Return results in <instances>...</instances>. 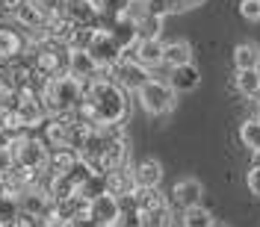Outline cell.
<instances>
[{
  "label": "cell",
  "mask_w": 260,
  "mask_h": 227,
  "mask_svg": "<svg viewBox=\"0 0 260 227\" xmlns=\"http://www.w3.org/2000/svg\"><path fill=\"white\" fill-rule=\"evenodd\" d=\"M234 65L237 68H260V48L254 42H240L234 48Z\"/></svg>",
  "instance_id": "21"
},
{
  "label": "cell",
  "mask_w": 260,
  "mask_h": 227,
  "mask_svg": "<svg viewBox=\"0 0 260 227\" xmlns=\"http://www.w3.org/2000/svg\"><path fill=\"white\" fill-rule=\"evenodd\" d=\"M192 62V45L189 42H169L166 48H162V65H169V68H178V65H189Z\"/></svg>",
  "instance_id": "18"
},
{
  "label": "cell",
  "mask_w": 260,
  "mask_h": 227,
  "mask_svg": "<svg viewBox=\"0 0 260 227\" xmlns=\"http://www.w3.org/2000/svg\"><path fill=\"white\" fill-rule=\"evenodd\" d=\"M162 45L160 39H139L133 48L121 50V56H127V59H136L139 65H145L148 71H154V68H160L162 65Z\"/></svg>",
  "instance_id": "7"
},
{
  "label": "cell",
  "mask_w": 260,
  "mask_h": 227,
  "mask_svg": "<svg viewBox=\"0 0 260 227\" xmlns=\"http://www.w3.org/2000/svg\"><path fill=\"white\" fill-rule=\"evenodd\" d=\"M251 154H254V165H260V147L257 150H251Z\"/></svg>",
  "instance_id": "33"
},
{
  "label": "cell",
  "mask_w": 260,
  "mask_h": 227,
  "mask_svg": "<svg viewBox=\"0 0 260 227\" xmlns=\"http://www.w3.org/2000/svg\"><path fill=\"white\" fill-rule=\"evenodd\" d=\"M0 227H3V224H0Z\"/></svg>",
  "instance_id": "37"
},
{
  "label": "cell",
  "mask_w": 260,
  "mask_h": 227,
  "mask_svg": "<svg viewBox=\"0 0 260 227\" xmlns=\"http://www.w3.org/2000/svg\"><path fill=\"white\" fill-rule=\"evenodd\" d=\"M24 53V42H21V35L15 30H6V27H0V62H6V59H15Z\"/></svg>",
  "instance_id": "20"
},
{
  "label": "cell",
  "mask_w": 260,
  "mask_h": 227,
  "mask_svg": "<svg viewBox=\"0 0 260 227\" xmlns=\"http://www.w3.org/2000/svg\"><path fill=\"white\" fill-rule=\"evenodd\" d=\"M98 27H74L71 39H68V50H89L92 39H95Z\"/></svg>",
  "instance_id": "27"
},
{
  "label": "cell",
  "mask_w": 260,
  "mask_h": 227,
  "mask_svg": "<svg viewBox=\"0 0 260 227\" xmlns=\"http://www.w3.org/2000/svg\"><path fill=\"white\" fill-rule=\"evenodd\" d=\"M240 142L248 150H257L260 147V118H245L240 124Z\"/></svg>",
  "instance_id": "24"
},
{
  "label": "cell",
  "mask_w": 260,
  "mask_h": 227,
  "mask_svg": "<svg viewBox=\"0 0 260 227\" xmlns=\"http://www.w3.org/2000/svg\"><path fill=\"white\" fill-rule=\"evenodd\" d=\"M89 53H92V59H95L101 68H113V65L121 59V48L115 45V39L110 35L107 27H98L95 30V39H92V45H89Z\"/></svg>",
  "instance_id": "5"
},
{
  "label": "cell",
  "mask_w": 260,
  "mask_h": 227,
  "mask_svg": "<svg viewBox=\"0 0 260 227\" xmlns=\"http://www.w3.org/2000/svg\"><path fill=\"white\" fill-rule=\"evenodd\" d=\"M12 18L24 30H32V32L45 27V9H42L39 0H18V6L12 9Z\"/></svg>",
  "instance_id": "12"
},
{
  "label": "cell",
  "mask_w": 260,
  "mask_h": 227,
  "mask_svg": "<svg viewBox=\"0 0 260 227\" xmlns=\"http://www.w3.org/2000/svg\"><path fill=\"white\" fill-rule=\"evenodd\" d=\"M245 183H248V192L254 195V198H260V165H251V171H248Z\"/></svg>",
  "instance_id": "30"
},
{
  "label": "cell",
  "mask_w": 260,
  "mask_h": 227,
  "mask_svg": "<svg viewBox=\"0 0 260 227\" xmlns=\"http://www.w3.org/2000/svg\"><path fill=\"white\" fill-rule=\"evenodd\" d=\"M98 71H101V65L92 59V53L89 50H71L68 53V74L71 77H77V80H95Z\"/></svg>",
  "instance_id": "13"
},
{
  "label": "cell",
  "mask_w": 260,
  "mask_h": 227,
  "mask_svg": "<svg viewBox=\"0 0 260 227\" xmlns=\"http://www.w3.org/2000/svg\"><path fill=\"white\" fill-rule=\"evenodd\" d=\"M183 3H186V9H198V6H204L207 0H183Z\"/></svg>",
  "instance_id": "32"
},
{
  "label": "cell",
  "mask_w": 260,
  "mask_h": 227,
  "mask_svg": "<svg viewBox=\"0 0 260 227\" xmlns=\"http://www.w3.org/2000/svg\"><path fill=\"white\" fill-rule=\"evenodd\" d=\"M234 89L245 97H254L260 92V68H237V74H234Z\"/></svg>",
  "instance_id": "19"
},
{
  "label": "cell",
  "mask_w": 260,
  "mask_h": 227,
  "mask_svg": "<svg viewBox=\"0 0 260 227\" xmlns=\"http://www.w3.org/2000/svg\"><path fill=\"white\" fill-rule=\"evenodd\" d=\"M201 198H204V186H201V180L183 177V180L175 183V189H172V195H169V204L178 207V210L183 212V210H189V207H198Z\"/></svg>",
  "instance_id": "8"
},
{
  "label": "cell",
  "mask_w": 260,
  "mask_h": 227,
  "mask_svg": "<svg viewBox=\"0 0 260 227\" xmlns=\"http://www.w3.org/2000/svg\"><path fill=\"white\" fill-rule=\"evenodd\" d=\"M107 192V174H92L89 180H83L80 183V189H77V195H83L86 201H95L98 195H104Z\"/></svg>",
  "instance_id": "25"
},
{
  "label": "cell",
  "mask_w": 260,
  "mask_h": 227,
  "mask_svg": "<svg viewBox=\"0 0 260 227\" xmlns=\"http://www.w3.org/2000/svg\"><path fill=\"white\" fill-rule=\"evenodd\" d=\"M83 100V80L71 77V74H59L50 77L45 92H42V106L48 115H59V112H74Z\"/></svg>",
  "instance_id": "1"
},
{
  "label": "cell",
  "mask_w": 260,
  "mask_h": 227,
  "mask_svg": "<svg viewBox=\"0 0 260 227\" xmlns=\"http://www.w3.org/2000/svg\"><path fill=\"white\" fill-rule=\"evenodd\" d=\"M110 80L118 83L124 92H139L148 80H151V71H148L145 65H139L136 59H127V56H121L118 62L110 68Z\"/></svg>",
  "instance_id": "4"
},
{
  "label": "cell",
  "mask_w": 260,
  "mask_h": 227,
  "mask_svg": "<svg viewBox=\"0 0 260 227\" xmlns=\"http://www.w3.org/2000/svg\"><path fill=\"white\" fill-rule=\"evenodd\" d=\"M133 189H136V183H133V165H121V168L107 171V192L110 195L121 198V195H130Z\"/></svg>",
  "instance_id": "16"
},
{
  "label": "cell",
  "mask_w": 260,
  "mask_h": 227,
  "mask_svg": "<svg viewBox=\"0 0 260 227\" xmlns=\"http://www.w3.org/2000/svg\"><path fill=\"white\" fill-rule=\"evenodd\" d=\"M254 103H257V109H260V92H257V95H254Z\"/></svg>",
  "instance_id": "34"
},
{
  "label": "cell",
  "mask_w": 260,
  "mask_h": 227,
  "mask_svg": "<svg viewBox=\"0 0 260 227\" xmlns=\"http://www.w3.org/2000/svg\"><path fill=\"white\" fill-rule=\"evenodd\" d=\"M133 183H136L139 189H160V183H162V165H160V160L145 157V160L136 162V165H133Z\"/></svg>",
  "instance_id": "11"
},
{
  "label": "cell",
  "mask_w": 260,
  "mask_h": 227,
  "mask_svg": "<svg viewBox=\"0 0 260 227\" xmlns=\"http://www.w3.org/2000/svg\"><path fill=\"white\" fill-rule=\"evenodd\" d=\"M80 160V154L74 150V147H50L48 150V168L50 174H65L74 162Z\"/></svg>",
  "instance_id": "17"
},
{
  "label": "cell",
  "mask_w": 260,
  "mask_h": 227,
  "mask_svg": "<svg viewBox=\"0 0 260 227\" xmlns=\"http://www.w3.org/2000/svg\"><path fill=\"white\" fill-rule=\"evenodd\" d=\"M89 218L104 227H113L115 218H118V198L104 192V195H98L95 201H89Z\"/></svg>",
  "instance_id": "10"
},
{
  "label": "cell",
  "mask_w": 260,
  "mask_h": 227,
  "mask_svg": "<svg viewBox=\"0 0 260 227\" xmlns=\"http://www.w3.org/2000/svg\"><path fill=\"white\" fill-rule=\"evenodd\" d=\"M169 86L183 95V92H195L198 86H201V71L195 68V62L189 65H178V68H172V74H169Z\"/></svg>",
  "instance_id": "14"
},
{
  "label": "cell",
  "mask_w": 260,
  "mask_h": 227,
  "mask_svg": "<svg viewBox=\"0 0 260 227\" xmlns=\"http://www.w3.org/2000/svg\"><path fill=\"white\" fill-rule=\"evenodd\" d=\"M18 212H21V207H18V198L3 195V198H0V224L9 227V224L18 218Z\"/></svg>",
  "instance_id": "28"
},
{
  "label": "cell",
  "mask_w": 260,
  "mask_h": 227,
  "mask_svg": "<svg viewBox=\"0 0 260 227\" xmlns=\"http://www.w3.org/2000/svg\"><path fill=\"white\" fill-rule=\"evenodd\" d=\"M113 227H115V224H113Z\"/></svg>",
  "instance_id": "38"
},
{
  "label": "cell",
  "mask_w": 260,
  "mask_h": 227,
  "mask_svg": "<svg viewBox=\"0 0 260 227\" xmlns=\"http://www.w3.org/2000/svg\"><path fill=\"white\" fill-rule=\"evenodd\" d=\"M213 227H228V224H219V221H213Z\"/></svg>",
  "instance_id": "35"
},
{
  "label": "cell",
  "mask_w": 260,
  "mask_h": 227,
  "mask_svg": "<svg viewBox=\"0 0 260 227\" xmlns=\"http://www.w3.org/2000/svg\"><path fill=\"white\" fill-rule=\"evenodd\" d=\"M92 3H98V0H92Z\"/></svg>",
  "instance_id": "36"
},
{
  "label": "cell",
  "mask_w": 260,
  "mask_h": 227,
  "mask_svg": "<svg viewBox=\"0 0 260 227\" xmlns=\"http://www.w3.org/2000/svg\"><path fill=\"white\" fill-rule=\"evenodd\" d=\"M180 221H183V227H213V212L207 210V207H189V210L180 212Z\"/></svg>",
  "instance_id": "23"
},
{
  "label": "cell",
  "mask_w": 260,
  "mask_h": 227,
  "mask_svg": "<svg viewBox=\"0 0 260 227\" xmlns=\"http://www.w3.org/2000/svg\"><path fill=\"white\" fill-rule=\"evenodd\" d=\"M62 15L77 27H101V12L92 0H62Z\"/></svg>",
  "instance_id": "9"
},
{
  "label": "cell",
  "mask_w": 260,
  "mask_h": 227,
  "mask_svg": "<svg viewBox=\"0 0 260 227\" xmlns=\"http://www.w3.org/2000/svg\"><path fill=\"white\" fill-rule=\"evenodd\" d=\"M136 97H139V106H142L148 115H154V118L169 115L175 109V103H178V92H175L169 83L157 80V77H151V80L136 92Z\"/></svg>",
  "instance_id": "2"
},
{
  "label": "cell",
  "mask_w": 260,
  "mask_h": 227,
  "mask_svg": "<svg viewBox=\"0 0 260 227\" xmlns=\"http://www.w3.org/2000/svg\"><path fill=\"white\" fill-rule=\"evenodd\" d=\"M9 150H12L15 165H24V168H30V171H42V168L48 165V150L50 147L45 145L42 139L21 136V139H15V142L9 145Z\"/></svg>",
  "instance_id": "3"
},
{
  "label": "cell",
  "mask_w": 260,
  "mask_h": 227,
  "mask_svg": "<svg viewBox=\"0 0 260 227\" xmlns=\"http://www.w3.org/2000/svg\"><path fill=\"white\" fill-rule=\"evenodd\" d=\"M162 15H154V12H148L139 24H136V30H139V39H160L162 35Z\"/></svg>",
  "instance_id": "26"
},
{
  "label": "cell",
  "mask_w": 260,
  "mask_h": 227,
  "mask_svg": "<svg viewBox=\"0 0 260 227\" xmlns=\"http://www.w3.org/2000/svg\"><path fill=\"white\" fill-rule=\"evenodd\" d=\"M240 15L245 21H260V0H243L240 3Z\"/></svg>",
  "instance_id": "29"
},
{
  "label": "cell",
  "mask_w": 260,
  "mask_h": 227,
  "mask_svg": "<svg viewBox=\"0 0 260 227\" xmlns=\"http://www.w3.org/2000/svg\"><path fill=\"white\" fill-rule=\"evenodd\" d=\"M133 198H136V204H139V210H142V215L145 212H154V210H160V207H166L169 201L162 198L160 189H133Z\"/></svg>",
  "instance_id": "22"
},
{
  "label": "cell",
  "mask_w": 260,
  "mask_h": 227,
  "mask_svg": "<svg viewBox=\"0 0 260 227\" xmlns=\"http://www.w3.org/2000/svg\"><path fill=\"white\" fill-rule=\"evenodd\" d=\"M110 35L115 39V45L121 50H127V48H133L136 42H139V30H136V24L130 21V18H124V15H118V18H113L110 21Z\"/></svg>",
  "instance_id": "15"
},
{
  "label": "cell",
  "mask_w": 260,
  "mask_h": 227,
  "mask_svg": "<svg viewBox=\"0 0 260 227\" xmlns=\"http://www.w3.org/2000/svg\"><path fill=\"white\" fill-rule=\"evenodd\" d=\"M18 207H21V212H30V215H39V218H50L53 215V198L42 186H27L18 195Z\"/></svg>",
  "instance_id": "6"
},
{
  "label": "cell",
  "mask_w": 260,
  "mask_h": 227,
  "mask_svg": "<svg viewBox=\"0 0 260 227\" xmlns=\"http://www.w3.org/2000/svg\"><path fill=\"white\" fill-rule=\"evenodd\" d=\"M74 227H104V224H98V221H92V218H86V221H74Z\"/></svg>",
  "instance_id": "31"
}]
</instances>
